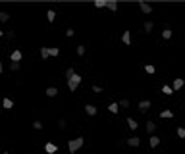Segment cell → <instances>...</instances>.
Wrapping results in <instances>:
<instances>
[{
	"instance_id": "cell-41",
	"label": "cell",
	"mask_w": 185,
	"mask_h": 154,
	"mask_svg": "<svg viewBox=\"0 0 185 154\" xmlns=\"http://www.w3.org/2000/svg\"><path fill=\"white\" fill-rule=\"evenodd\" d=\"M73 154H77V152H73Z\"/></svg>"
},
{
	"instance_id": "cell-40",
	"label": "cell",
	"mask_w": 185,
	"mask_h": 154,
	"mask_svg": "<svg viewBox=\"0 0 185 154\" xmlns=\"http://www.w3.org/2000/svg\"><path fill=\"white\" fill-rule=\"evenodd\" d=\"M2 154H8V152H2Z\"/></svg>"
},
{
	"instance_id": "cell-34",
	"label": "cell",
	"mask_w": 185,
	"mask_h": 154,
	"mask_svg": "<svg viewBox=\"0 0 185 154\" xmlns=\"http://www.w3.org/2000/svg\"><path fill=\"white\" fill-rule=\"evenodd\" d=\"M178 137L185 139V127H179V129H178Z\"/></svg>"
},
{
	"instance_id": "cell-2",
	"label": "cell",
	"mask_w": 185,
	"mask_h": 154,
	"mask_svg": "<svg viewBox=\"0 0 185 154\" xmlns=\"http://www.w3.org/2000/svg\"><path fill=\"white\" fill-rule=\"evenodd\" d=\"M79 83H81V77L75 73V75H71L70 79H68V89H70V91H75L77 87H79Z\"/></svg>"
},
{
	"instance_id": "cell-14",
	"label": "cell",
	"mask_w": 185,
	"mask_h": 154,
	"mask_svg": "<svg viewBox=\"0 0 185 154\" xmlns=\"http://www.w3.org/2000/svg\"><path fill=\"white\" fill-rule=\"evenodd\" d=\"M162 38H166V41L172 38V29H170V27H164V31H162Z\"/></svg>"
},
{
	"instance_id": "cell-31",
	"label": "cell",
	"mask_w": 185,
	"mask_h": 154,
	"mask_svg": "<svg viewBox=\"0 0 185 154\" xmlns=\"http://www.w3.org/2000/svg\"><path fill=\"white\" fill-rule=\"evenodd\" d=\"M33 129H37V131H41V129H43V122H39V120H35V122H33Z\"/></svg>"
},
{
	"instance_id": "cell-13",
	"label": "cell",
	"mask_w": 185,
	"mask_h": 154,
	"mask_svg": "<svg viewBox=\"0 0 185 154\" xmlns=\"http://www.w3.org/2000/svg\"><path fill=\"white\" fill-rule=\"evenodd\" d=\"M85 112H87V116H96V108L93 104H87V106H85Z\"/></svg>"
},
{
	"instance_id": "cell-21",
	"label": "cell",
	"mask_w": 185,
	"mask_h": 154,
	"mask_svg": "<svg viewBox=\"0 0 185 154\" xmlns=\"http://www.w3.org/2000/svg\"><path fill=\"white\" fill-rule=\"evenodd\" d=\"M127 125H129V129H137V127H139V123L135 122L133 118H127Z\"/></svg>"
},
{
	"instance_id": "cell-4",
	"label": "cell",
	"mask_w": 185,
	"mask_h": 154,
	"mask_svg": "<svg viewBox=\"0 0 185 154\" xmlns=\"http://www.w3.org/2000/svg\"><path fill=\"white\" fill-rule=\"evenodd\" d=\"M139 8H141V12H143V14H147V16H148L150 12H152V6H150L148 2H141Z\"/></svg>"
},
{
	"instance_id": "cell-5",
	"label": "cell",
	"mask_w": 185,
	"mask_h": 154,
	"mask_svg": "<svg viewBox=\"0 0 185 154\" xmlns=\"http://www.w3.org/2000/svg\"><path fill=\"white\" fill-rule=\"evenodd\" d=\"M152 29H154V21L147 19V21L143 23V31H145V33H152Z\"/></svg>"
},
{
	"instance_id": "cell-27",
	"label": "cell",
	"mask_w": 185,
	"mask_h": 154,
	"mask_svg": "<svg viewBox=\"0 0 185 154\" xmlns=\"http://www.w3.org/2000/svg\"><path fill=\"white\" fill-rule=\"evenodd\" d=\"M75 52H77V56H83L85 52H87V48H85L83 45H79V46H77V48H75Z\"/></svg>"
},
{
	"instance_id": "cell-32",
	"label": "cell",
	"mask_w": 185,
	"mask_h": 154,
	"mask_svg": "<svg viewBox=\"0 0 185 154\" xmlns=\"http://www.w3.org/2000/svg\"><path fill=\"white\" fill-rule=\"evenodd\" d=\"M145 71H147V73H150V75H152V73H154V71H156V70H154V66L147 64V66H145Z\"/></svg>"
},
{
	"instance_id": "cell-39",
	"label": "cell",
	"mask_w": 185,
	"mask_h": 154,
	"mask_svg": "<svg viewBox=\"0 0 185 154\" xmlns=\"http://www.w3.org/2000/svg\"><path fill=\"white\" fill-rule=\"evenodd\" d=\"M2 35H4V31H0V37H2Z\"/></svg>"
},
{
	"instance_id": "cell-19",
	"label": "cell",
	"mask_w": 185,
	"mask_h": 154,
	"mask_svg": "<svg viewBox=\"0 0 185 154\" xmlns=\"http://www.w3.org/2000/svg\"><path fill=\"white\" fill-rule=\"evenodd\" d=\"M46 18H48V23H52V21L56 19V12H54V10H48V12H46Z\"/></svg>"
},
{
	"instance_id": "cell-11",
	"label": "cell",
	"mask_w": 185,
	"mask_h": 154,
	"mask_svg": "<svg viewBox=\"0 0 185 154\" xmlns=\"http://www.w3.org/2000/svg\"><path fill=\"white\" fill-rule=\"evenodd\" d=\"M2 106H4V110H12L14 108V100L12 98H4V100H2Z\"/></svg>"
},
{
	"instance_id": "cell-18",
	"label": "cell",
	"mask_w": 185,
	"mask_h": 154,
	"mask_svg": "<svg viewBox=\"0 0 185 154\" xmlns=\"http://www.w3.org/2000/svg\"><path fill=\"white\" fill-rule=\"evenodd\" d=\"M148 143H150V147H152V148H156V147H158V145H160V139H158V137H156V135H152V137H150V141H148Z\"/></svg>"
},
{
	"instance_id": "cell-9",
	"label": "cell",
	"mask_w": 185,
	"mask_h": 154,
	"mask_svg": "<svg viewBox=\"0 0 185 154\" xmlns=\"http://www.w3.org/2000/svg\"><path fill=\"white\" fill-rule=\"evenodd\" d=\"M10 58H12V62H21V58H23V54L19 50H14L12 54H10Z\"/></svg>"
},
{
	"instance_id": "cell-16",
	"label": "cell",
	"mask_w": 185,
	"mask_h": 154,
	"mask_svg": "<svg viewBox=\"0 0 185 154\" xmlns=\"http://www.w3.org/2000/svg\"><path fill=\"white\" fill-rule=\"evenodd\" d=\"M145 129H147V133H154V129H156V123H154V122H147Z\"/></svg>"
},
{
	"instance_id": "cell-1",
	"label": "cell",
	"mask_w": 185,
	"mask_h": 154,
	"mask_svg": "<svg viewBox=\"0 0 185 154\" xmlns=\"http://www.w3.org/2000/svg\"><path fill=\"white\" fill-rule=\"evenodd\" d=\"M85 145V139L83 137H77V139H71L70 143H68V148H70V154H73V152H77L79 148Z\"/></svg>"
},
{
	"instance_id": "cell-36",
	"label": "cell",
	"mask_w": 185,
	"mask_h": 154,
	"mask_svg": "<svg viewBox=\"0 0 185 154\" xmlns=\"http://www.w3.org/2000/svg\"><path fill=\"white\" fill-rule=\"evenodd\" d=\"M93 93H102V87L100 85H93Z\"/></svg>"
},
{
	"instance_id": "cell-38",
	"label": "cell",
	"mask_w": 185,
	"mask_h": 154,
	"mask_svg": "<svg viewBox=\"0 0 185 154\" xmlns=\"http://www.w3.org/2000/svg\"><path fill=\"white\" fill-rule=\"evenodd\" d=\"M2 71H4V66H2V62H0V73H2Z\"/></svg>"
},
{
	"instance_id": "cell-12",
	"label": "cell",
	"mask_w": 185,
	"mask_h": 154,
	"mask_svg": "<svg viewBox=\"0 0 185 154\" xmlns=\"http://www.w3.org/2000/svg\"><path fill=\"white\" fill-rule=\"evenodd\" d=\"M56 95H58V89H56V87H48V89H46V96H48V98H54Z\"/></svg>"
},
{
	"instance_id": "cell-35",
	"label": "cell",
	"mask_w": 185,
	"mask_h": 154,
	"mask_svg": "<svg viewBox=\"0 0 185 154\" xmlns=\"http://www.w3.org/2000/svg\"><path fill=\"white\" fill-rule=\"evenodd\" d=\"M73 35H75V31H73V29H66V37H73Z\"/></svg>"
},
{
	"instance_id": "cell-33",
	"label": "cell",
	"mask_w": 185,
	"mask_h": 154,
	"mask_svg": "<svg viewBox=\"0 0 185 154\" xmlns=\"http://www.w3.org/2000/svg\"><path fill=\"white\" fill-rule=\"evenodd\" d=\"M71 75H75V71H73V68H68L66 70V79H70Z\"/></svg>"
},
{
	"instance_id": "cell-25",
	"label": "cell",
	"mask_w": 185,
	"mask_h": 154,
	"mask_svg": "<svg viewBox=\"0 0 185 154\" xmlns=\"http://www.w3.org/2000/svg\"><path fill=\"white\" fill-rule=\"evenodd\" d=\"M19 68H21L19 62H10V70H12V71H19Z\"/></svg>"
},
{
	"instance_id": "cell-26",
	"label": "cell",
	"mask_w": 185,
	"mask_h": 154,
	"mask_svg": "<svg viewBox=\"0 0 185 154\" xmlns=\"http://www.w3.org/2000/svg\"><path fill=\"white\" fill-rule=\"evenodd\" d=\"M106 6H108L106 0H96V2H95V8H106Z\"/></svg>"
},
{
	"instance_id": "cell-7",
	"label": "cell",
	"mask_w": 185,
	"mask_h": 154,
	"mask_svg": "<svg viewBox=\"0 0 185 154\" xmlns=\"http://www.w3.org/2000/svg\"><path fill=\"white\" fill-rule=\"evenodd\" d=\"M121 43H123L125 46H129V45H131V33H129V31H125L123 35H121Z\"/></svg>"
},
{
	"instance_id": "cell-10",
	"label": "cell",
	"mask_w": 185,
	"mask_h": 154,
	"mask_svg": "<svg viewBox=\"0 0 185 154\" xmlns=\"http://www.w3.org/2000/svg\"><path fill=\"white\" fill-rule=\"evenodd\" d=\"M181 87H183V79H179V77H176V79H173V85H172V89H173V91H179Z\"/></svg>"
},
{
	"instance_id": "cell-29",
	"label": "cell",
	"mask_w": 185,
	"mask_h": 154,
	"mask_svg": "<svg viewBox=\"0 0 185 154\" xmlns=\"http://www.w3.org/2000/svg\"><path fill=\"white\" fill-rule=\"evenodd\" d=\"M41 58H43V60L48 58V46H43V48H41Z\"/></svg>"
},
{
	"instance_id": "cell-15",
	"label": "cell",
	"mask_w": 185,
	"mask_h": 154,
	"mask_svg": "<svg viewBox=\"0 0 185 154\" xmlns=\"http://www.w3.org/2000/svg\"><path fill=\"white\" fill-rule=\"evenodd\" d=\"M108 10H112V12H116V10H118V8H120V4H118V2H116V0H108Z\"/></svg>"
},
{
	"instance_id": "cell-20",
	"label": "cell",
	"mask_w": 185,
	"mask_h": 154,
	"mask_svg": "<svg viewBox=\"0 0 185 154\" xmlns=\"http://www.w3.org/2000/svg\"><path fill=\"white\" fill-rule=\"evenodd\" d=\"M108 110L112 112V114H118V112H120V106H118V102H112V104L108 106Z\"/></svg>"
},
{
	"instance_id": "cell-28",
	"label": "cell",
	"mask_w": 185,
	"mask_h": 154,
	"mask_svg": "<svg viewBox=\"0 0 185 154\" xmlns=\"http://www.w3.org/2000/svg\"><path fill=\"white\" fill-rule=\"evenodd\" d=\"M68 127V122H66L64 118H60V120H58V129H66Z\"/></svg>"
},
{
	"instance_id": "cell-8",
	"label": "cell",
	"mask_w": 185,
	"mask_h": 154,
	"mask_svg": "<svg viewBox=\"0 0 185 154\" xmlns=\"http://www.w3.org/2000/svg\"><path fill=\"white\" fill-rule=\"evenodd\" d=\"M45 150H46L48 154H54V152L58 150V147L54 145V143H46V145H45Z\"/></svg>"
},
{
	"instance_id": "cell-3",
	"label": "cell",
	"mask_w": 185,
	"mask_h": 154,
	"mask_svg": "<svg viewBox=\"0 0 185 154\" xmlns=\"http://www.w3.org/2000/svg\"><path fill=\"white\" fill-rule=\"evenodd\" d=\"M125 145H129V147H139L141 145V139L139 137H129V139H125Z\"/></svg>"
},
{
	"instance_id": "cell-22",
	"label": "cell",
	"mask_w": 185,
	"mask_h": 154,
	"mask_svg": "<svg viewBox=\"0 0 185 154\" xmlns=\"http://www.w3.org/2000/svg\"><path fill=\"white\" fill-rule=\"evenodd\" d=\"M160 118H164V120L166 118H173V112L172 110H164V112H160Z\"/></svg>"
},
{
	"instance_id": "cell-6",
	"label": "cell",
	"mask_w": 185,
	"mask_h": 154,
	"mask_svg": "<svg viewBox=\"0 0 185 154\" xmlns=\"http://www.w3.org/2000/svg\"><path fill=\"white\" fill-rule=\"evenodd\" d=\"M148 108H150V100H143V102H139V112H141V114L148 112Z\"/></svg>"
},
{
	"instance_id": "cell-30",
	"label": "cell",
	"mask_w": 185,
	"mask_h": 154,
	"mask_svg": "<svg viewBox=\"0 0 185 154\" xmlns=\"http://www.w3.org/2000/svg\"><path fill=\"white\" fill-rule=\"evenodd\" d=\"M118 106H120V108H129V100H127V98H123V100L118 102Z\"/></svg>"
},
{
	"instance_id": "cell-24",
	"label": "cell",
	"mask_w": 185,
	"mask_h": 154,
	"mask_svg": "<svg viewBox=\"0 0 185 154\" xmlns=\"http://www.w3.org/2000/svg\"><path fill=\"white\" fill-rule=\"evenodd\" d=\"M58 54H60V50H58L56 46H50V48H48V56L54 58V56H58Z\"/></svg>"
},
{
	"instance_id": "cell-17",
	"label": "cell",
	"mask_w": 185,
	"mask_h": 154,
	"mask_svg": "<svg viewBox=\"0 0 185 154\" xmlns=\"http://www.w3.org/2000/svg\"><path fill=\"white\" fill-rule=\"evenodd\" d=\"M162 93H164V95H166V96H170V95H173L176 91H173L172 87H170V85H164V87H162Z\"/></svg>"
},
{
	"instance_id": "cell-23",
	"label": "cell",
	"mask_w": 185,
	"mask_h": 154,
	"mask_svg": "<svg viewBox=\"0 0 185 154\" xmlns=\"http://www.w3.org/2000/svg\"><path fill=\"white\" fill-rule=\"evenodd\" d=\"M0 21H2V23L10 21V14H8V12H0Z\"/></svg>"
},
{
	"instance_id": "cell-37",
	"label": "cell",
	"mask_w": 185,
	"mask_h": 154,
	"mask_svg": "<svg viewBox=\"0 0 185 154\" xmlns=\"http://www.w3.org/2000/svg\"><path fill=\"white\" fill-rule=\"evenodd\" d=\"M6 37H8V38H10V41H12V38H14V37H16V33H14V31H8V33H6Z\"/></svg>"
}]
</instances>
